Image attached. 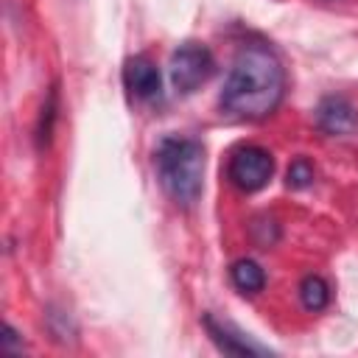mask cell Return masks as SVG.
Instances as JSON below:
<instances>
[{
	"label": "cell",
	"instance_id": "12",
	"mask_svg": "<svg viewBox=\"0 0 358 358\" xmlns=\"http://www.w3.org/2000/svg\"><path fill=\"white\" fill-rule=\"evenodd\" d=\"M0 347L3 350H22V338L11 324H3V336H0Z\"/></svg>",
	"mask_w": 358,
	"mask_h": 358
},
{
	"label": "cell",
	"instance_id": "9",
	"mask_svg": "<svg viewBox=\"0 0 358 358\" xmlns=\"http://www.w3.org/2000/svg\"><path fill=\"white\" fill-rule=\"evenodd\" d=\"M299 302L305 310L310 313H319L327 308L330 302V285L319 277V274H308L302 282H299Z\"/></svg>",
	"mask_w": 358,
	"mask_h": 358
},
{
	"label": "cell",
	"instance_id": "3",
	"mask_svg": "<svg viewBox=\"0 0 358 358\" xmlns=\"http://www.w3.org/2000/svg\"><path fill=\"white\" fill-rule=\"evenodd\" d=\"M213 70H215V59H213L210 48L201 42H182L171 53V64H168L171 84L182 95L196 92L213 76Z\"/></svg>",
	"mask_w": 358,
	"mask_h": 358
},
{
	"label": "cell",
	"instance_id": "2",
	"mask_svg": "<svg viewBox=\"0 0 358 358\" xmlns=\"http://www.w3.org/2000/svg\"><path fill=\"white\" fill-rule=\"evenodd\" d=\"M162 190L179 204L193 207L204 185V148L193 137H162L154 151Z\"/></svg>",
	"mask_w": 358,
	"mask_h": 358
},
{
	"label": "cell",
	"instance_id": "6",
	"mask_svg": "<svg viewBox=\"0 0 358 358\" xmlns=\"http://www.w3.org/2000/svg\"><path fill=\"white\" fill-rule=\"evenodd\" d=\"M201 322H204L207 336L213 338V344H215L221 352H227V355H266V352H268V350L260 347L257 341L246 338V336H243L238 327H232L229 322H218L213 313H207Z\"/></svg>",
	"mask_w": 358,
	"mask_h": 358
},
{
	"label": "cell",
	"instance_id": "4",
	"mask_svg": "<svg viewBox=\"0 0 358 358\" xmlns=\"http://www.w3.org/2000/svg\"><path fill=\"white\" fill-rule=\"evenodd\" d=\"M274 173V157L263 145H238L227 162V179L241 193H257Z\"/></svg>",
	"mask_w": 358,
	"mask_h": 358
},
{
	"label": "cell",
	"instance_id": "8",
	"mask_svg": "<svg viewBox=\"0 0 358 358\" xmlns=\"http://www.w3.org/2000/svg\"><path fill=\"white\" fill-rule=\"evenodd\" d=\"M229 280L241 294H257L266 285V271H263V266L257 260L241 257V260H235L229 266Z\"/></svg>",
	"mask_w": 358,
	"mask_h": 358
},
{
	"label": "cell",
	"instance_id": "5",
	"mask_svg": "<svg viewBox=\"0 0 358 358\" xmlns=\"http://www.w3.org/2000/svg\"><path fill=\"white\" fill-rule=\"evenodd\" d=\"M316 126L330 137H347L358 129V109L344 95H324L316 106Z\"/></svg>",
	"mask_w": 358,
	"mask_h": 358
},
{
	"label": "cell",
	"instance_id": "1",
	"mask_svg": "<svg viewBox=\"0 0 358 358\" xmlns=\"http://www.w3.org/2000/svg\"><path fill=\"white\" fill-rule=\"evenodd\" d=\"M285 98V67L266 42L241 45L224 78L218 106L235 120H263Z\"/></svg>",
	"mask_w": 358,
	"mask_h": 358
},
{
	"label": "cell",
	"instance_id": "11",
	"mask_svg": "<svg viewBox=\"0 0 358 358\" xmlns=\"http://www.w3.org/2000/svg\"><path fill=\"white\" fill-rule=\"evenodd\" d=\"M310 182H313V165H310V159L296 157V159L288 165V171H285V185H288L291 190H305Z\"/></svg>",
	"mask_w": 358,
	"mask_h": 358
},
{
	"label": "cell",
	"instance_id": "10",
	"mask_svg": "<svg viewBox=\"0 0 358 358\" xmlns=\"http://www.w3.org/2000/svg\"><path fill=\"white\" fill-rule=\"evenodd\" d=\"M56 109H59V92L56 87H50L48 92V101L39 112V123H36V145L45 148L50 143V134H53V123H56Z\"/></svg>",
	"mask_w": 358,
	"mask_h": 358
},
{
	"label": "cell",
	"instance_id": "7",
	"mask_svg": "<svg viewBox=\"0 0 358 358\" xmlns=\"http://www.w3.org/2000/svg\"><path fill=\"white\" fill-rule=\"evenodd\" d=\"M123 84L134 98H154L162 87V76L151 59L134 56L123 64Z\"/></svg>",
	"mask_w": 358,
	"mask_h": 358
}]
</instances>
